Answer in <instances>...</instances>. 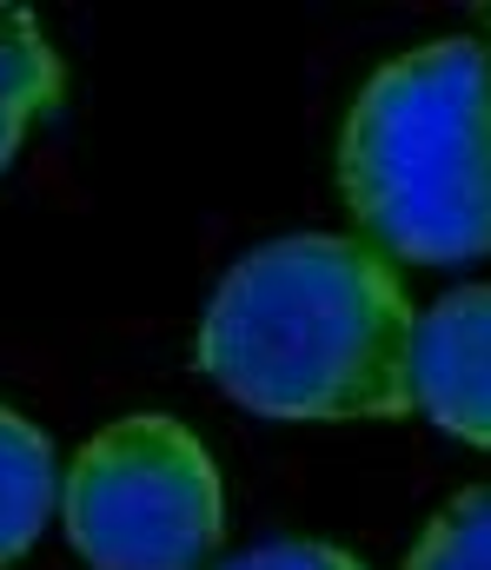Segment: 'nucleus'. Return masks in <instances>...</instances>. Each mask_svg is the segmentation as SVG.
Listing matches in <instances>:
<instances>
[{
    "mask_svg": "<svg viewBox=\"0 0 491 570\" xmlns=\"http://www.w3.org/2000/svg\"><path fill=\"white\" fill-rule=\"evenodd\" d=\"M67 538L94 570H193L226 531L206 444L166 412L114 419L67 471Z\"/></svg>",
    "mask_w": 491,
    "mask_h": 570,
    "instance_id": "7ed1b4c3",
    "label": "nucleus"
},
{
    "mask_svg": "<svg viewBox=\"0 0 491 570\" xmlns=\"http://www.w3.org/2000/svg\"><path fill=\"white\" fill-rule=\"evenodd\" d=\"M60 80L67 73H60V53L47 47L40 20L27 7L0 0V173L20 153L27 127L60 107Z\"/></svg>",
    "mask_w": 491,
    "mask_h": 570,
    "instance_id": "39448f33",
    "label": "nucleus"
},
{
    "mask_svg": "<svg viewBox=\"0 0 491 570\" xmlns=\"http://www.w3.org/2000/svg\"><path fill=\"white\" fill-rule=\"evenodd\" d=\"M352 219L412 266L491 253V47L432 40L385 60L338 140Z\"/></svg>",
    "mask_w": 491,
    "mask_h": 570,
    "instance_id": "f03ea898",
    "label": "nucleus"
},
{
    "mask_svg": "<svg viewBox=\"0 0 491 570\" xmlns=\"http://www.w3.org/2000/svg\"><path fill=\"white\" fill-rule=\"evenodd\" d=\"M412 405L491 451V285H459L412 325Z\"/></svg>",
    "mask_w": 491,
    "mask_h": 570,
    "instance_id": "20e7f679",
    "label": "nucleus"
},
{
    "mask_svg": "<svg viewBox=\"0 0 491 570\" xmlns=\"http://www.w3.org/2000/svg\"><path fill=\"white\" fill-rule=\"evenodd\" d=\"M53 511V444L47 431L0 405V564L27 558Z\"/></svg>",
    "mask_w": 491,
    "mask_h": 570,
    "instance_id": "423d86ee",
    "label": "nucleus"
},
{
    "mask_svg": "<svg viewBox=\"0 0 491 570\" xmlns=\"http://www.w3.org/2000/svg\"><path fill=\"white\" fill-rule=\"evenodd\" d=\"M412 305L385 253L293 233L246 253L199 318V372L259 419H399Z\"/></svg>",
    "mask_w": 491,
    "mask_h": 570,
    "instance_id": "f257e3e1",
    "label": "nucleus"
},
{
    "mask_svg": "<svg viewBox=\"0 0 491 570\" xmlns=\"http://www.w3.org/2000/svg\"><path fill=\"white\" fill-rule=\"evenodd\" d=\"M219 570H365L352 551H338V544H306V538H286V544H259V551H246V558H233V564Z\"/></svg>",
    "mask_w": 491,
    "mask_h": 570,
    "instance_id": "6e6552de",
    "label": "nucleus"
},
{
    "mask_svg": "<svg viewBox=\"0 0 491 570\" xmlns=\"http://www.w3.org/2000/svg\"><path fill=\"white\" fill-rule=\"evenodd\" d=\"M405 570H491V484L459 491L425 524V538L412 544Z\"/></svg>",
    "mask_w": 491,
    "mask_h": 570,
    "instance_id": "0eeeda50",
    "label": "nucleus"
}]
</instances>
